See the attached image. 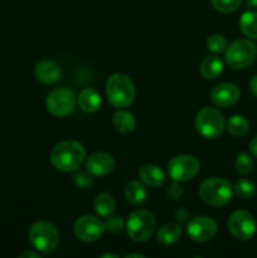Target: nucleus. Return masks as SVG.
Instances as JSON below:
<instances>
[{"instance_id":"29","label":"nucleus","mask_w":257,"mask_h":258,"mask_svg":"<svg viewBox=\"0 0 257 258\" xmlns=\"http://www.w3.org/2000/svg\"><path fill=\"white\" fill-rule=\"evenodd\" d=\"M125 227V222H123V218L120 216H108L107 219L105 222V228L106 231H108L110 233L116 234V233H120L121 231Z\"/></svg>"},{"instance_id":"23","label":"nucleus","mask_w":257,"mask_h":258,"mask_svg":"<svg viewBox=\"0 0 257 258\" xmlns=\"http://www.w3.org/2000/svg\"><path fill=\"white\" fill-rule=\"evenodd\" d=\"M93 207H95V211L101 217H106L107 218L108 216H111L115 212L116 202L111 194L101 193L93 201Z\"/></svg>"},{"instance_id":"5","label":"nucleus","mask_w":257,"mask_h":258,"mask_svg":"<svg viewBox=\"0 0 257 258\" xmlns=\"http://www.w3.org/2000/svg\"><path fill=\"white\" fill-rule=\"evenodd\" d=\"M156 228L155 217L146 209H136L128 216L126 231L135 242H145L151 238Z\"/></svg>"},{"instance_id":"1","label":"nucleus","mask_w":257,"mask_h":258,"mask_svg":"<svg viewBox=\"0 0 257 258\" xmlns=\"http://www.w3.org/2000/svg\"><path fill=\"white\" fill-rule=\"evenodd\" d=\"M86 150L78 141L66 140L57 144L50 151V163L57 170L75 171L82 165Z\"/></svg>"},{"instance_id":"10","label":"nucleus","mask_w":257,"mask_h":258,"mask_svg":"<svg viewBox=\"0 0 257 258\" xmlns=\"http://www.w3.org/2000/svg\"><path fill=\"white\" fill-rule=\"evenodd\" d=\"M228 229L234 238L248 241L256 233V221L247 211H237L228 218Z\"/></svg>"},{"instance_id":"3","label":"nucleus","mask_w":257,"mask_h":258,"mask_svg":"<svg viewBox=\"0 0 257 258\" xmlns=\"http://www.w3.org/2000/svg\"><path fill=\"white\" fill-rule=\"evenodd\" d=\"M199 196L202 201L209 206L223 207L231 202L233 196V186L226 179H207L199 186Z\"/></svg>"},{"instance_id":"32","label":"nucleus","mask_w":257,"mask_h":258,"mask_svg":"<svg viewBox=\"0 0 257 258\" xmlns=\"http://www.w3.org/2000/svg\"><path fill=\"white\" fill-rule=\"evenodd\" d=\"M190 218V214L185 208H179L175 211V219L180 223H186Z\"/></svg>"},{"instance_id":"27","label":"nucleus","mask_w":257,"mask_h":258,"mask_svg":"<svg viewBox=\"0 0 257 258\" xmlns=\"http://www.w3.org/2000/svg\"><path fill=\"white\" fill-rule=\"evenodd\" d=\"M234 166H236V170L238 171L239 174H248L249 171L253 168V161H252L251 156L247 153H241L236 159V163H234Z\"/></svg>"},{"instance_id":"31","label":"nucleus","mask_w":257,"mask_h":258,"mask_svg":"<svg viewBox=\"0 0 257 258\" xmlns=\"http://www.w3.org/2000/svg\"><path fill=\"white\" fill-rule=\"evenodd\" d=\"M183 194L184 190L183 188L179 185L178 181H174V183L169 186L168 190H166V196H168V198L171 199V201H179V199L183 197Z\"/></svg>"},{"instance_id":"36","label":"nucleus","mask_w":257,"mask_h":258,"mask_svg":"<svg viewBox=\"0 0 257 258\" xmlns=\"http://www.w3.org/2000/svg\"><path fill=\"white\" fill-rule=\"evenodd\" d=\"M246 2L249 8H254V9L257 8V0H246Z\"/></svg>"},{"instance_id":"8","label":"nucleus","mask_w":257,"mask_h":258,"mask_svg":"<svg viewBox=\"0 0 257 258\" xmlns=\"http://www.w3.org/2000/svg\"><path fill=\"white\" fill-rule=\"evenodd\" d=\"M226 121L223 113L213 107H204L196 117V128L203 138L216 139L223 133Z\"/></svg>"},{"instance_id":"19","label":"nucleus","mask_w":257,"mask_h":258,"mask_svg":"<svg viewBox=\"0 0 257 258\" xmlns=\"http://www.w3.org/2000/svg\"><path fill=\"white\" fill-rule=\"evenodd\" d=\"M113 126L116 130L121 134H130L135 130L136 127V120L134 115L128 111L118 110L113 113L112 117Z\"/></svg>"},{"instance_id":"22","label":"nucleus","mask_w":257,"mask_h":258,"mask_svg":"<svg viewBox=\"0 0 257 258\" xmlns=\"http://www.w3.org/2000/svg\"><path fill=\"white\" fill-rule=\"evenodd\" d=\"M239 29L246 37L257 39V12L247 10L239 18Z\"/></svg>"},{"instance_id":"4","label":"nucleus","mask_w":257,"mask_h":258,"mask_svg":"<svg viewBox=\"0 0 257 258\" xmlns=\"http://www.w3.org/2000/svg\"><path fill=\"white\" fill-rule=\"evenodd\" d=\"M29 241L42 253H50L55 251L59 243V232L50 222H35L29 229Z\"/></svg>"},{"instance_id":"34","label":"nucleus","mask_w":257,"mask_h":258,"mask_svg":"<svg viewBox=\"0 0 257 258\" xmlns=\"http://www.w3.org/2000/svg\"><path fill=\"white\" fill-rule=\"evenodd\" d=\"M249 149H251V153L253 154L254 158H257V136L252 139L251 144H249Z\"/></svg>"},{"instance_id":"25","label":"nucleus","mask_w":257,"mask_h":258,"mask_svg":"<svg viewBox=\"0 0 257 258\" xmlns=\"http://www.w3.org/2000/svg\"><path fill=\"white\" fill-rule=\"evenodd\" d=\"M233 189L237 196L242 199H251L256 194V186L251 180H247V179L237 180Z\"/></svg>"},{"instance_id":"2","label":"nucleus","mask_w":257,"mask_h":258,"mask_svg":"<svg viewBox=\"0 0 257 258\" xmlns=\"http://www.w3.org/2000/svg\"><path fill=\"white\" fill-rule=\"evenodd\" d=\"M135 86L131 78L123 73L110 76L106 82V96L113 107H126L135 100Z\"/></svg>"},{"instance_id":"18","label":"nucleus","mask_w":257,"mask_h":258,"mask_svg":"<svg viewBox=\"0 0 257 258\" xmlns=\"http://www.w3.org/2000/svg\"><path fill=\"white\" fill-rule=\"evenodd\" d=\"M125 198L133 206H143L148 199V191L145 186L139 181L133 180L126 184L125 186Z\"/></svg>"},{"instance_id":"20","label":"nucleus","mask_w":257,"mask_h":258,"mask_svg":"<svg viewBox=\"0 0 257 258\" xmlns=\"http://www.w3.org/2000/svg\"><path fill=\"white\" fill-rule=\"evenodd\" d=\"M199 71L204 78H217L223 72V60L217 55H209L202 60Z\"/></svg>"},{"instance_id":"14","label":"nucleus","mask_w":257,"mask_h":258,"mask_svg":"<svg viewBox=\"0 0 257 258\" xmlns=\"http://www.w3.org/2000/svg\"><path fill=\"white\" fill-rule=\"evenodd\" d=\"M115 168V160L107 153H93L86 161V169L92 176H106Z\"/></svg>"},{"instance_id":"21","label":"nucleus","mask_w":257,"mask_h":258,"mask_svg":"<svg viewBox=\"0 0 257 258\" xmlns=\"http://www.w3.org/2000/svg\"><path fill=\"white\" fill-rule=\"evenodd\" d=\"M156 237H158V241L160 243L169 246V244L175 243V242H178L180 239L181 228L179 224L166 223L159 228Z\"/></svg>"},{"instance_id":"28","label":"nucleus","mask_w":257,"mask_h":258,"mask_svg":"<svg viewBox=\"0 0 257 258\" xmlns=\"http://www.w3.org/2000/svg\"><path fill=\"white\" fill-rule=\"evenodd\" d=\"M242 0H212L214 9L221 13H232L241 5Z\"/></svg>"},{"instance_id":"7","label":"nucleus","mask_w":257,"mask_h":258,"mask_svg":"<svg viewBox=\"0 0 257 258\" xmlns=\"http://www.w3.org/2000/svg\"><path fill=\"white\" fill-rule=\"evenodd\" d=\"M77 105L76 93L68 87H58L53 90L45 100V106L54 117H66L75 111Z\"/></svg>"},{"instance_id":"26","label":"nucleus","mask_w":257,"mask_h":258,"mask_svg":"<svg viewBox=\"0 0 257 258\" xmlns=\"http://www.w3.org/2000/svg\"><path fill=\"white\" fill-rule=\"evenodd\" d=\"M207 48L214 54L224 52L227 49V40L223 35L213 34L207 39Z\"/></svg>"},{"instance_id":"16","label":"nucleus","mask_w":257,"mask_h":258,"mask_svg":"<svg viewBox=\"0 0 257 258\" xmlns=\"http://www.w3.org/2000/svg\"><path fill=\"white\" fill-rule=\"evenodd\" d=\"M139 178L144 184L149 186H160L165 181V174L161 170L160 166L154 164L143 165L139 170Z\"/></svg>"},{"instance_id":"15","label":"nucleus","mask_w":257,"mask_h":258,"mask_svg":"<svg viewBox=\"0 0 257 258\" xmlns=\"http://www.w3.org/2000/svg\"><path fill=\"white\" fill-rule=\"evenodd\" d=\"M60 75H62V72H60L59 66L49 59L40 60L34 68L35 78L44 85L55 83L60 78Z\"/></svg>"},{"instance_id":"33","label":"nucleus","mask_w":257,"mask_h":258,"mask_svg":"<svg viewBox=\"0 0 257 258\" xmlns=\"http://www.w3.org/2000/svg\"><path fill=\"white\" fill-rule=\"evenodd\" d=\"M249 88H251L252 93L257 97V75L252 77L251 82H249Z\"/></svg>"},{"instance_id":"37","label":"nucleus","mask_w":257,"mask_h":258,"mask_svg":"<svg viewBox=\"0 0 257 258\" xmlns=\"http://www.w3.org/2000/svg\"><path fill=\"white\" fill-rule=\"evenodd\" d=\"M126 258H131V257H139V258H144L145 256H144V254H140V253H128V254H126L125 256Z\"/></svg>"},{"instance_id":"13","label":"nucleus","mask_w":257,"mask_h":258,"mask_svg":"<svg viewBox=\"0 0 257 258\" xmlns=\"http://www.w3.org/2000/svg\"><path fill=\"white\" fill-rule=\"evenodd\" d=\"M239 88L229 82H223L217 85L211 92V100L214 105L221 107H228L234 105L239 100Z\"/></svg>"},{"instance_id":"30","label":"nucleus","mask_w":257,"mask_h":258,"mask_svg":"<svg viewBox=\"0 0 257 258\" xmlns=\"http://www.w3.org/2000/svg\"><path fill=\"white\" fill-rule=\"evenodd\" d=\"M72 180L75 183V185L80 189H87L92 185V175L90 173H86V171H77L76 174H73Z\"/></svg>"},{"instance_id":"24","label":"nucleus","mask_w":257,"mask_h":258,"mask_svg":"<svg viewBox=\"0 0 257 258\" xmlns=\"http://www.w3.org/2000/svg\"><path fill=\"white\" fill-rule=\"evenodd\" d=\"M249 128V122L246 117L241 115H233L227 121V130L233 136H243L246 135Z\"/></svg>"},{"instance_id":"9","label":"nucleus","mask_w":257,"mask_h":258,"mask_svg":"<svg viewBox=\"0 0 257 258\" xmlns=\"http://www.w3.org/2000/svg\"><path fill=\"white\" fill-rule=\"evenodd\" d=\"M199 161L191 155H178L171 159L168 164L169 176L174 181L183 183L191 180L199 173Z\"/></svg>"},{"instance_id":"12","label":"nucleus","mask_w":257,"mask_h":258,"mask_svg":"<svg viewBox=\"0 0 257 258\" xmlns=\"http://www.w3.org/2000/svg\"><path fill=\"white\" fill-rule=\"evenodd\" d=\"M217 229H218L217 222L211 217H196L186 222V233L196 242L209 241L216 236Z\"/></svg>"},{"instance_id":"38","label":"nucleus","mask_w":257,"mask_h":258,"mask_svg":"<svg viewBox=\"0 0 257 258\" xmlns=\"http://www.w3.org/2000/svg\"><path fill=\"white\" fill-rule=\"evenodd\" d=\"M106 257H113V258H118L117 254H115V253H105V254H102V256H101V258H106Z\"/></svg>"},{"instance_id":"35","label":"nucleus","mask_w":257,"mask_h":258,"mask_svg":"<svg viewBox=\"0 0 257 258\" xmlns=\"http://www.w3.org/2000/svg\"><path fill=\"white\" fill-rule=\"evenodd\" d=\"M20 257H33V258H39V253L38 252H32V251H27V252H23L22 254H20Z\"/></svg>"},{"instance_id":"17","label":"nucleus","mask_w":257,"mask_h":258,"mask_svg":"<svg viewBox=\"0 0 257 258\" xmlns=\"http://www.w3.org/2000/svg\"><path fill=\"white\" fill-rule=\"evenodd\" d=\"M78 105L81 110L87 113L96 112L101 106V96L93 88H85L78 96Z\"/></svg>"},{"instance_id":"6","label":"nucleus","mask_w":257,"mask_h":258,"mask_svg":"<svg viewBox=\"0 0 257 258\" xmlns=\"http://www.w3.org/2000/svg\"><path fill=\"white\" fill-rule=\"evenodd\" d=\"M257 47L248 39H237L226 49V60L229 67L243 70L254 62Z\"/></svg>"},{"instance_id":"11","label":"nucleus","mask_w":257,"mask_h":258,"mask_svg":"<svg viewBox=\"0 0 257 258\" xmlns=\"http://www.w3.org/2000/svg\"><path fill=\"white\" fill-rule=\"evenodd\" d=\"M106 231L105 223L93 216H82L75 222V236L82 242H95L102 237Z\"/></svg>"}]
</instances>
